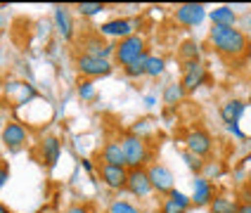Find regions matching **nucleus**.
<instances>
[{
  "instance_id": "1",
  "label": "nucleus",
  "mask_w": 251,
  "mask_h": 213,
  "mask_svg": "<svg viewBox=\"0 0 251 213\" xmlns=\"http://www.w3.org/2000/svg\"><path fill=\"white\" fill-rule=\"evenodd\" d=\"M209 43L216 52H221L225 57H239L249 47L247 33L237 26H211Z\"/></svg>"
},
{
  "instance_id": "2",
  "label": "nucleus",
  "mask_w": 251,
  "mask_h": 213,
  "mask_svg": "<svg viewBox=\"0 0 251 213\" xmlns=\"http://www.w3.org/2000/svg\"><path fill=\"white\" fill-rule=\"evenodd\" d=\"M121 147H124L126 154V168H147V164L152 161V149H150V142L145 140L142 135L135 133H128L121 138Z\"/></svg>"
},
{
  "instance_id": "3",
  "label": "nucleus",
  "mask_w": 251,
  "mask_h": 213,
  "mask_svg": "<svg viewBox=\"0 0 251 213\" xmlns=\"http://www.w3.org/2000/svg\"><path fill=\"white\" fill-rule=\"evenodd\" d=\"M147 52V41L142 33H133L124 41H116V50H114V62L126 69L128 64H133L138 57H142Z\"/></svg>"
},
{
  "instance_id": "4",
  "label": "nucleus",
  "mask_w": 251,
  "mask_h": 213,
  "mask_svg": "<svg viewBox=\"0 0 251 213\" xmlns=\"http://www.w3.org/2000/svg\"><path fill=\"white\" fill-rule=\"evenodd\" d=\"M76 69L78 73L93 81V78H100V76H109L114 71L112 59H102V57H90V55H78L76 57Z\"/></svg>"
},
{
  "instance_id": "5",
  "label": "nucleus",
  "mask_w": 251,
  "mask_h": 213,
  "mask_svg": "<svg viewBox=\"0 0 251 213\" xmlns=\"http://www.w3.org/2000/svg\"><path fill=\"white\" fill-rule=\"evenodd\" d=\"M147 175H150V183H152V189L156 194H164L168 197L173 189H176V178H173V173L168 170V166L164 164H150L147 166Z\"/></svg>"
},
{
  "instance_id": "6",
  "label": "nucleus",
  "mask_w": 251,
  "mask_h": 213,
  "mask_svg": "<svg viewBox=\"0 0 251 213\" xmlns=\"http://www.w3.org/2000/svg\"><path fill=\"white\" fill-rule=\"evenodd\" d=\"M135 26H138V22L126 19V17H116V19H109V22H104L102 26H98V33L104 36V38L124 41V38H128V36L135 33Z\"/></svg>"
},
{
  "instance_id": "7",
  "label": "nucleus",
  "mask_w": 251,
  "mask_h": 213,
  "mask_svg": "<svg viewBox=\"0 0 251 213\" xmlns=\"http://www.w3.org/2000/svg\"><path fill=\"white\" fill-rule=\"evenodd\" d=\"M206 81V67L199 62H185L182 64V78L180 85L185 88V93H195L197 88H201Z\"/></svg>"
},
{
  "instance_id": "8",
  "label": "nucleus",
  "mask_w": 251,
  "mask_h": 213,
  "mask_svg": "<svg viewBox=\"0 0 251 213\" xmlns=\"http://www.w3.org/2000/svg\"><path fill=\"white\" fill-rule=\"evenodd\" d=\"M185 142V149L187 152H192L197 156H206L213 149V140H211V135L204 130V128H192V130H187V135L182 138Z\"/></svg>"
},
{
  "instance_id": "9",
  "label": "nucleus",
  "mask_w": 251,
  "mask_h": 213,
  "mask_svg": "<svg viewBox=\"0 0 251 213\" xmlns=\"http://www.w3.org/2000/svg\"><path fill=\"white\" fill-rule=\"evenodd\" d=\"M126 189L138 199H147L152 194V183H150V175L147 168H130L128 170V180H126Z\"/></svg>"
},
{
  "instance_id": "10",
  "label": "nucleus",
  "mask_w": 251,
  "mask_h": 213,
  "mask_svg": "<svg viewBox=\"0 0 251 213\" xmlns=\"http://www.w3.org/2000/svg\"><path fill=\"white\" fill-rule=\"evenodd\" d=\"M81 47H83V55L109 59V57H114L116 43H107L104 36H100V33H88L83 41H81Z\"/></svg>"
},
{
  "instance_id": "11",
  "label": "nucleus",
  "mask_w": 251,
  "mask_h": 213,
  "mask_svg": "<svg viewBox=\"0 0 251 213\" xmlns=\"http://www.w3.org/2000/svg\"><path fill=\"white\" fill-rule=\"evenodd\" d=\"M26 142H28V130L22 121H7V123H5V128H2V144H5L7 149L17 152V149H22Z\"/></svg>"
},
{
  "instance_id": "12",
  "label": "nucleus",
  "mask_w": 251,
  "mask_h": 213,
  "mask_svg": "<svg viewBox=\"0 0 251 213\" xmlns=\"http://www.w3.org/2000/svg\"><path fill=\"white\" fill-rule=\"evenodd\" d=\"M206 7L204 5H197V2H185V5H178L176 12H173V19L182 24V26H199L206 17Z\"/></svg>"
},
{
  "instance_id": "13",
  "label": "nucleus",
  "mask_w": 251,
  "mask_h": 213,
  "mask_svg": "<svg viewBox=\"0 0 251 213\" xmlns=\"http://www.w3.org/2000/svg\"><path fill=\"white\" fill-rule=\"evenodd\" d=\"M100 180L109 189H126V180H128V168L126 166H107L100 164Z\"/></svg>"
},
{
  "instance_id": "14",
  "label": "nucleus",
  "mask_w": 251,
  "mask_h": 213,
  "mask_svg": "<svg viewBox=\"0 0 251 213\" xmlns=\"http://www.w3.org/2000/svg\"><path fill=\"white\" fill-rule=\"evenodd\" d=\"M59 154H62V142L52 138V135H48V138H43L38 142V156H41V161L45 166H55L57 161H59Z\"/></svg>"
},
{
  "instance_id": "15",
  "label": "nucleus",
  "mask_w": 251,
  "mask_h": 213,
  "mask_svg": "<svg viewBox=\"0 0 251 213\" xmlns=\"http://www.w3.org/2000/svg\"><path fill=\"white\" fill-rule=\"evenodd\" d=\"M211 199H213V185L209 178L204 175H197L195 185H192V204L195 206H209Z\"/></svg>"
},
{
  "instance_id": "16",
  "label": "nucleus",
  "mask_w": 251,
  "mask_h": 213,
  "mask_svg": "<svg viewBox=\"0 0 251 213\" xmlns=\"http://www.w3.org/2000/svg\"><path fill=\"white\" fill-rule=\"evenodd\" d=\"M100 159L107 166H126V154H124V147H121V140L104 142V147L100 152Z\"/></svg>"
},
{
  "instance_id": "17",
  "label": "nucleus",
  "mask_w": 251,
  "mask_h": 213,
  "mask_svg": "<svg viewBox=\"0 0 251 213\" xmlns=\"http://www.w3.org/2000/svg\"><path fill=\"white\" fill-rule=\"evenodd\" d=\"M247 112V104L242 99H227L221 104V118H223L227 126H237L242 121V116Z\"/></svg>"
},
{
  "instance_id": "18",
  "label": "nucleus",
  "mask_w": 251,
  "mask_h": 213,
  "mask_svg": "<svg viewBox=\"0 0 251 213\" xmlns=\"http://www.w3.org/2000/svg\"><path fill=\"white\" fill-rule=\"evenodd\" d=\"M52 17H55V26H57V31H59V36L67 38V41H71V38H74V22H71L69 10L62 7V5H57Z\"/></svg>"
},
{
  "instance_id": "19",
  "label": "nucleus",
  "mask_w": 251,
  "mask_h": 213,
  "mask_svg": "<svg viewBox=\"0 0 251 213\" xmlns=\"http://www.w3.org/2000/svg\"><path fill=\"white\" fill-rule=\"evenodd\" d=\"M209 17L213 22V26H235L237 24V12L232 7H227V5H221V7L211 10Z\"/></svg>"
},
{
  "instance_id": "20",
  "label": "nucleus",
  "mask_w": 251,
  "mask_h": 213,
  "mask_svg": "<svg viewBox=\"0 0 251 213\" xmlns=\"http://www.w3.org/2000/svg\"><path fill=\"white\" fill-rule=\"evenodd\" d=\"M209 209H211V213H237L239 204L230 197H213Z\"/></svg>"
},
{
  "instance_id": "21",
  "label": "nucleus",
  "mask_w": 251,
  "mask_h": 213,
  "mask_svg": "<svg viewBox=\"0 0 251 213\" xmlns=\"http://www.w3.org/2000/svg\"><path fill=\"white\" fill-rule=\"evenodd\" d=\"M187 93H185V88H182L180 83H168L166 88H164V102H166L168 107H178V102H182V97H185Z\"/></svg>"
},
{
  "instance_id": "22",
  "label": "nucleus",
  "mask_w": 251,
  "mask_h": 213,
  "mask_svg": "<svg viewBox=\"0 0 251 213\" xmlns=\"http://www.w3.org/2000/svg\"><path fill=\"white\" fill-rule=\"evenodd\" d=\"M178 57L182 59V64H185V62H199V57H201L199 43L197 41H185L180 45V50H178Z\"/></svg>"
},
{
  "instance_id": "23",
  "label": "nucleus",
  "mask_w": 251,
  "mask_h": 213,
  "mask_svg": "<svg viewBox=\"0 0 251 213\" xmlns=\"http://www.w3.org/2000/svg\"><path fill=\"white\" fill-rule=\"evenodd\" d=\"M164 71H166V59H164V57H159V55H150L147 67H145V76H150V78H159Z\"/></svg>"
},
{
  "instance_id": "24",
  "label": "nucleus",
  "mask_w": 251,
  "mask_h": 213,
  "mask_svg": "<svg viewBox=\"0 0 251 213\" xmlns=\"http://www.w3.org/2000/svg\"><path fill=\"white\" fill-rule=\"evenodd\" d=\"M147 59H150V52H145L142 57H138L133 64H128L124 69V73L128 78H140V76H145V67H147Z\"/></svg>"
},
{
  "instance_id": "25",
  "label": "nucleus",
  "mask_w": 251,
  "mask_h": 213,
  "mask_svg": "<svg viewBox=\"0 0 251 213\" xmlns=\"http://www.w3.org/2000/svg\"><path fill=\"white\" fill-rule=\"evenodd\" d=\"M109 213H142V211H140L135 204L126 201V199H114L112 204H109Z\"/></svg>"
},
{
  "instance_id": "26",
  "label": "nucleus",
  "mask_w": 251,
  "mask_h": 213,
  "mask_svg": "<svg viewBox=\"0 0 251 213\" xmlns=\"http://www.w3.org/2000/svg\"><path fill=\"white\" fill-rule=\"evenodd\" d=\"M78 97L85 99V102H93V99L98 97L95 83H93V81H88V78H83V81L78 83Z\"/></svg>"
},
{
  "instance_id": "27",
  "label": "nucleus",
  "mask_w": 251,
  "mask_h": 213,
  "mask_svg": "<svg viewBox=\"0 0 251 213\" xmlns=\"http://www.w3.org/2000/svg\"><path fill=\"white\" fill-rule=\"evenodd\" d=\"M182 159H185L187 168L192 170V173H197V175L204 170V161H201V156H197V154H192V152H187V149H185V152H182Z\"/></svg>"
},
{
  "instance_id": "28",
  "label": "nucleus",
  "mask_w": 251,
  "mask_h": 213,
  "mask_svg": "<svg viewBox=\"0 0 251 213\" xmlns=\"http://www.w3.org/2000/svg\"><path fill=\"white\" fill-rule=\"evenodd\" d=\"M76 10H78V14H83V17H95V14H100L104 10V5L102 2H78Z\"/></svg>"
},
{
  "instance_id": "29",
  "label": "nucleus",
  "mask_w": 251,
  "mask_h": 213,
  "mask_svg": "<svg viewBox=\"0 0 251 213\" xmlns=\"http://www.w3.org/2000/svg\"><path fill=\"white\" fill-rule=\"evenodd\" d=\"M168 197L173 199V201H176V204H178L180 209H185V211H187V209L192 206V197H187V194H185V192H180V189H173V192H171Z\"/></svg>"
},
{
  "instance_id": "30",
  "label": "nucleus",
  "mask_w": 251,
  "mask_h": 213,
  "mask_svg": "<svg viewBox=\"0 0 251 213\" xmlns=\"http://www.w3.org/2000/svg\"><path fill=\"white\" fill-rule=\"evenodd\" d=\"M159 213H187V211L180 209V206H178L171 197H166L164 201H161V206H159Z\"/></svg>"
},
{
  "instance_id": "31",
  "label": "nucleus",
  "mask_w": 251,
  "mask_h": 213,
  "mask_svg": "<svg viewBox=\"0 0 251 213\" xmlns=\"http://www.w3.org/2000/svg\"><path fill=\"white\" fill-rule=\"evenodd\" d=\"M64 213H93V211H90L85 204H74V206H69Z\"/></svg>"
},
{
  "instance_id": "32",
  "label": "nucleus",
  "mask_w": 251,
  "mask_h": 213,
  "mask_svg": "<svg viewBox=\"0 0 251 213\" xmlns=\"http://www.w3.org/2000/svg\"><path fill=\"white\" fill-rule=\"evenodd\" d=\"M7 180H10V170H7L5 166H2V164H0V189H2V187L7 185Z\"/></svg>"
},
{
  "instance_id": "33",
  "label": "nucleus",
  "mask_w": 251,
  "mask_h": 213,
  "mask_svg": "<svg viewBox=\"0 0 251 213\" xmlns=\"http://www.w3.org/2000/svg\"><path fill=\"white\" fill-rule=\"evenodd\" d=\"M237 213H251V204H239Z\"/></svg>"
},
{
  "instance_id": "34",
  "label": "nucleus",
  "mask_w": 251,
  "mask_h": 213,
  "mask_svg": "<svg viewBox=\"0 0 251 213\" xmlns=\"http://www.w3.org/2000/svg\"><path fill=\"white\" fill-rule=\"evenodd\" d=\"M81 166H83L85 170H93V164H90V161H88V159H83V161H81Z\"/></svg>"
},
{
  "instance_id": "35",
  "label": "nucleus",
  "mask_w": 251,
  "mask_h": 213,
  "mask_svg": "<svg viewBox=\"0 0 251 213\" xmlns=\"http://www.w3.org/2000/svg\"><path fill=\"white\" fill-rule=\"evenodd\" d=\"M145 102H147V107H154V104H156V97L150 95V97H145Z\"/></svg>"
},
{
  "instance_id": "36",
  "label": "nucleus",
  "mask_w": 251,
  "mask_h": 213,
  "mask_svg": "<svg viewBox=\"0 0 251 213\" xmlns=\"http://www.w3.org/2000/svg\"><path fill=\"white\" fill-rule=\"evenodd\" d=\"M0 213H10V209H7V206H5L2 201H0Z\"/></svg>"
},
{
  "instance_id": "37",
  "label": "nucleus",
  "mask_w": 251,
  "mask_h": 213,
  "mask_svg": "<svg viewBox=\"0 0 251 213\" xmlns=\"http://www.w3.org/2000/svg\"><path fill=\"white\" fill-rule=\"evenodd\" d=\"M249 28H251V19H249Z\"/></svg>"
},
{
  "instance_id": "38",
  "label": "nucleus",
  "mask_w": 251,
  "mask_h": 213,
  "mask_svg": "<svg viewBox=\"0 0 251 213\" xmlns=\"http://www.w3.org/2000/svg\"><path fill=\"white\" fill-rule=\"evenodd\" d=\"M249 99H251V97H249Z\"/></svg>"
}]
</instances>
